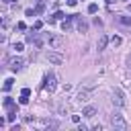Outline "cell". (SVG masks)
<instances>
[{"label":"cell","mask_w":131,"mask_h":131,"mask_svg":"<svg viewBox=\"0 0 131 131\" xmlns=\"http://www.w3.org/2000/svg\"><path fill=\"white\" fill-rule=\"evenodd\" d=\"M96 10H98V4H94V2H92V4L88 6V12H90V14H96Z\"/></svg>","instance_id":"2e32d148"},{"label":"cell","mask_w":131,"mask_h":131,"mask_svg":"<svg viewBox=\"0 0 131 131\" xmlns=\"http://www.w3.org/2000/svg\"><path fill=\"white\" fill-rule=\"evenodd\" d=\"M29 102V96H25V94H20V104H27Z\"/></svg>","instance_id":"44dd1931"},{"label":"cell","mask_w":131,"mask_h":131,"mask_svg":"<svg viewBox=\"0 0 131 131\" xmlns=\"http://www.w3.org/2000/svg\"><path fill=\"white\" fill-rule=\"evenodd\" d=\"M4 4H8V2H18V0H2Z\"/></svg>","instance_id":"83f0119b"},{"label":"cell","mask_w":131,"mask_h":131,"mask_svg":"<svg viewBox=\"0 0 131 131\" xmlns=\"http://www.w3.org/2000/svg\"><path fill=\"white\" fill-rule=\"evenodd\" d=\"M106 41H108V37H106V35H100V39H98V45H96V47H98V51L106 47Z\"/></svg>","instance_id":"7c38bea8"},{"label":"cell","mask_w":131,"mask_h":131,"mask_svg":"<svg viewBox=\"0 0 131 131\" xmlns=\"http://www.w3.org/2000/svg\"><path fill=\"white\" fill-rule=\"evenodd\" d=\"M82 115H84V117H88V119H92V117L96 115V108H94V106H86V108L82 111Z\"/></svg>","instance_id":"8fae6325"},{"label":"cell","mask_w":131,"mask_h":131,"mask_svg":"<svg viewBox=\"0 0 131 131\" xmlns=\"http://www.w3.org/2000/svg\"><path fill=\"white\" fill-rule=\"evenodd\" d=\"M78 4V0H68V6H76Z\"/></svg>","instance_id":"4316f807"},{"label":"cell","mask_w":131,"mask_h":131,"mask_svg":"<svg viewBox=\"0 0 131 131\" xmlns=\"http://www.w3.org/2000/svg\"><path fill=\"white\" fill-rule=\"evenodd\" d=\"M129 10H131V4H129Z\"/></svg>","instance_id":"f1b7e54d"},{"label":"cell","mask_w":131,"mask_h":131,"mask_svg":"<svg viewBox=\"0 0 131 131\" xmlns=\"http://www.w3.org/2000/svg\"><path fill=\"white\" fill-rule=\"evenodd\" d=\"M45 57H47V61H51V63H55V66L63 63V55H61L57 49H53V51H47V53H45Z\"/></svg>","instance_id":"3957f363"},{"label":"cell","mask_w":131,"mask_h":131,"mask_svg":"<svg viewBox=\"0 0 131 131\" xmlns=\"http://www.w3.org/2000/svg\"><path fill=\"white\" fill-rule=\"evenodd\" d=\"M55 76L53 74H45L43 76V90H49V92H53L55 90Z\"/></svg>","instance_id":"277c9868"},{"label":"cell","mask_w":131,"mask_h":131,"mask_svg":"<svg viewBox=\"0 0 131 131\" xmlns=\"http://www.w3.org/2000/svg\"><path fill=\"white\" fill-rule=\"evenodd\" d=\"M113 102H115L117 106H125V98H123V92H121V90H115V92H113Z\"/></svg>","instance_id":"8992f818"},{"label":"cell","mask_w":131,"mask_h":131,"mask_svg":"<svg viewBox=\"0 0 131 131\" xmlns=\"http://www.w3.org/2000/svg\"><path fill=\"white\" fill-rule=\"evenodd\" d=\"M16 29H18V31H25V29H27V25H25V23H18V25H16Z\"/></svg>","instance_id":"603a6c76"},{"label":"cell","mask_w":131,"mask_h":131,"mask_svg":"<svg viewBox=\"0 0 131 131\" xmlns=\"http://www.w3.org/2000/svg\"><path fill=\"white\" fill-rule=\"evenodd\" d=\"M45 43L49 45V49H61V45H63V39L61 37H57V35H51V33H45Z\"/></svg>","instance_id":"6da1fadb"},{"label":"cell","mask_w":131,"mask_h":131,"mask_svg":"<svg viewBox=\"0 0 131 131\" xmlns=\"http://www.w3.org/2000/svg\"><path fill=\"white\" fill-rule=\"evenodd\" d=\"M66 16H68V14H63V12H59V10L53 14V18H55V20H61V18H66Z\"/></svg>","instance_id":"ac0fdd59"},{"label":"cell","mask_w":131,"mask_h":131,"mask_svg":"<svg viewBox=\"0 0 131 131\" xmlns=\"http://www.w3.org/2000/svg\"><path fill=\"white\" fill-rule=\"evenodd\" d=\"M23 63H25V61H23V59H20V57H12V59H10V61H8V68H10V70H14V72H16V70H20V68H23Z\"/></svg>","instance_id":"52a82bcc"},{"label":"cell","mask_w":131,"mask_h":131,"mask_svg":"<svg viewBox=\"0 0 131 131\" xmlns=\"http://www.w3.org/2000/svg\"><path fill=\"white\" fill-rule=\"evenodd\" d=\"M2 106H4V108H8V111H10V108H14L12 98H10V96H6V98H4V102H2Z\"/></svg>","instance_id":"4fadbf2b"},{"label":"cell","mask_w":131,"mask_h":131,"mask_svg":"<svg viewBox=\"0 0 131 131\" xmlns=\"http://www.w3.org/2000/svg\"><path fill=\"white\" fill-rule=\"evenodd\" d=\"M76 18V14H70V16H66V20L61 23V31H70L72 29V20Z\"/></svg>","instance_id":"ba28073f"},{"label":"cell","mask_w":131,"mask_h":131,"mask_svg":"<svg viewBox=\"0 0 131 131\" xmlns=\"http://www.w3.org/2000/svg\"><path fill=\"white\" fill-rule=\"evenodd\" d=\"M72 121L74 123H80V115H72Z\"/></svg>","instance_id":"484cf974"},{"label":"cell","mask_w":131,"mask_h":131,"mask_svg":"<svg viewBox=\"0 0 131 131\" xmlns=\"http://www.w3.org/2000/svg\"><path fill=\"white\" fill-rule=\"evenodd\" d=\"M27 43H31L35 49H41V45H43V39L39 37V33H29V35H27Z\"/></svg>","instance_id":"5b68a950"},{"label":"cell","mask_w":131,"mask_h":131,"mask_svg":"<svg viewBox=\"0 0 131 131\" xmlns=\"http://www.w3.org/2000/svg\"><path fill=\"white\" fill-rule=\"evenodd\" d=\"M12 49H14L16 53H18V51H23V43H14V45H12Z\"/></svg>","instance_id":"d6986e66"},{"label":"cell","mask_w":131,"mask_h":131,"mask_svg":"<svg viewBox=\"0 0 131 131\" xmlns=\"http://www.w3.org/2000/svg\"><path fill=\"white\" fill-rule=\"evenodd\" d=\"M111 43H113L115 47H119V45L123 43V39H121V37H113V39H111Z\"/></svg>","instance_id":"e0dca14e"},{"label":"cell","mask_w":131,"mask_h":131,"mask_svg":"<svg viewBox=\"0 0 131 131\" xmlns=\"http://www.w3.org/2000/svg\"><path fill=\"white\" fill-rule=\"evenodd\" d=\"M27 16H35V10L33 8H27Z\"/></svg>","instance_id":"cb8c5ba5"},{"label":"cell","mask_w":131,"mask_h":131,"mask_svg":"<svg viewBox=\"0 0 131 131\" xmlns=\"http://www.w3.org/2000/svg\"><path fill=\"white\" fill-rule=\"evenodd\" d=\"M43 8H45V6H43V4H39V6L35 8V14H41V12H43Z\"/></svg>","instance_id":"ffe728a7"},{"label":"cell","mask_w":131,"mask_h":131,"mask_svg":"<svg viewBox=\"0 0 131 131\" xmlns=\"http://www.w3.org/2000/svg\"><path fill=\"white\" fill-rule=\"evenodd\" d=\"M41 25H43V23H41V20H37V23L33 25V29H35V31H39V29H41Z\"/></svg>","instance_id":"7402d4cb"},{"label":"cell","mask_w":131,"mask_h":131,"mask_svg":"<svg viewBox=\"0 0 131 131\" xmlns=\"http://www.w3.org/2000/svg\"><path fill=\"white\" fill-rule=\"evenodd\" d=\"M88 96H90V90H80L78 96H76V102H86Z\"/></svg>","instance_id":"9c48e42d"},{"label":"cell","mask_w":131,"mask_h":131,"mask_svg":"<svg viewBox=\"0 0 131 131\" xmlns=\"http://www.w3.org/2000/svg\"><path fill=\"white\" fill-rule=\"evenodd\" d=\"M12 82H14L12 78H8V80H4V86H2V90H4V92H8V90L12 88Z\"/></svg>","instance_id":"5bb4252c"},{"label":"cell","mask_w":131,"mask_h":131,"mask_svg":"<svg viewBox=\"0 0 131 131\" xmlns=\"http://www.w3.org/2000/svg\"><path fill=\"white\" fill-rule=\"evenodd\" d=\"M76 23H78V31H80V33H86V31H88V25H86L78 14H76Z\"/></svg>","instance_id":"30bf717a"},{"label":"cell","mask_w":131,"mask_h":131,"mask_svg":"<svg viewBox=\"0 0 131 131\" xmlns=\"http://www.w3.org/2000/svg\"><path fill=\"white\" fill-rule=\"evenodd\" d=\"M119 23H121V25H127V27H129V25H131V16H119Z\"/></svg>","instance_id":"9a60e30c"},{"label":"cell","mask_w":131,"mask_h":131,"mask_svg":"<svg viewBox=\"0 0 131 131\" xmlns=\"http://www.w3.org/2000/svg\"><path fill=\"white\" fill-rule=\"evenodd\" d=\"M20 94H25V96H29V94H31V90H29V88H23V90H20Z\"/></svg>","instance_id":"d4e9b609"},{"label":"cell","mask_w":131,"mask_h":131,"mask_svg":"<svg viewBox=\"0 0 131 131\" xmlns=\"http://www.w3.org/2000/svg\"><path fill=\"white\" fill-rule=\"evenodd\" d=\"M111 125H113V129H119V131H125L129 125H127V121L123 119V115H119V113H113V117H111Z\"/></svg>","instance_id":"7a4b0ae2"}]
</instances>
